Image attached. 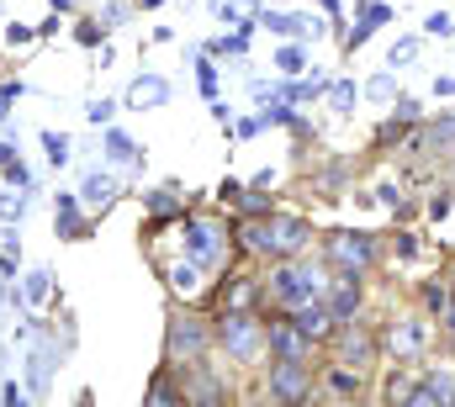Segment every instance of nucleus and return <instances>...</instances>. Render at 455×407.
<instances>
[{"mask_svg":"<svg viewBox=\"0 0 455 407\" xmlns=\"http://www.w3.org/2000/svg\"><path fill=\"white\" fill-rule=\"evenodd\" d=\"M397 254L413 259V254H419V238H413V233H397Z\"/></svg>","mask_w":455,"mask_h":407,"instance_id":"24","label":"nucleus"},{"mask_svg":"<svg viewBox=\"0 0 455 407\" xmlns=\"http://www.w3.org/2000/svg\"><path fill=\"white\" fill-rule=\"evenodd\" d=\"M355 96H360V91H355V80L329 85V101H334V111H339V116H349V111H355Z\"/></svg>","mask_w":455,"mask_h":407,"instance_id":"16","label":"nucleus"},{"mask_svg":"<svg viewBox=\"0 0 455 407\" xmlns=\"http://www.w3.org/2000/svg\"><path fill=\"white\" fill-rule=\"evenodd\" d=\"M329 270L323 265H313V259H302V254H291V259H275V270H270V281H265V291H270V302H281L286 312L302 302H318V297H329Z\"/></svg>","mask_w":455,"mask_h":407,"instance_id":"1","label":"nucleus"},{"mask_svg":"<svg viewBox=\"0 0 455 407\" xmlns=\"http://www.w3.org/2000/svg\"><path fill=\"white\" fill-rule=\"evenodd\" d=\"M281 69L297 75V69H302V48H286V53H281Z\"/></svg>","mask_w":455,"mask_h":407,"instance_id":"23","label":"nucleus"},{"mask_svg":"<svg viewBox=\"0 0 455 407\" xmlns=\"http://www.w3.org/2000/svg\"><path fill=\"white\" fill-rule=\"evenodd\" d=\"M16 101V85H5V91H0V116H5V106Z\"/></svg>","mask_w":455,"mask_h":407,"instance_id":"31","label":"nucleus"},{"mask_svg":"<svg viewBox=\"0 0 455 407\" xmlns=\"http://www.w3.org/2000/svg\"><path fill=\"white\" fill-rule=\"evenodd\" d=\"M291 323L313 339V344H329L334 339V328H339V317L329 312V302L318 297V302H302V307H291Z\"/></svg>","mask_w":455,"mask_h":407,"instance_id":"9","label":"nucleus"},{"mask_svg":"<svg viewBox=\"0 0 455 407\" xmlns=\"http://www.w3.org/2000/svg\"><path fill=\"white\" fill-rule=\"evenodd\" d=\"M392 116H403L408 127H419V122H424V111H419V101H413V96H397V101H392Z\"/></svg>","mask_w":455,"mask_h":407,"instance_id":"18","label":"nucleus"},{"mask_svg":"<svg viewBox=\"0 0 455 407\" xmlns=\"http://www.w3.org/2000/svg\"><path fill=\"white\" fill-rule=\"evenodd\" d=\"M329 387H334L339 397H360V387H365V381H360V371H344L339 360H334V371H329Z\"/></svg>","mask_w":455,"mask_h":407,"instance_id":"14","label":"nucleus"},{"mask_svg":"<svg viewBox=\"0 0 455 407\" xmlns=\"http://www.w3.org/2000/svg\"><path fill=\"white\" fill-rule=\"evenodd\" d=\"M334 355H339V365H355V371H376V360H381V333L371 328V323H339L334 328Z\"/></svg>","mask_w":455,"mask_h":407,"instance_id":"4","label":"nucleus"},{"mask_svg":"<svg viewBox=\"0 0 455 407\" xmlns=\"http://www.w3.org/2000/svg\"><path fill=\"white\" fill-rule=\"evenodd\" d=\"M419 302H424V312H429V317H435V323H440V317H445V312H451V302H455V281H440V286H435V281H429V286H424V291H419Z\"/></svg>","mask_w":455,"mask_h":407,"instance_id":"13","label":"nucleus"},{"mask_svg":"<svg viewBox=\"0 0 455 407\" xmlns=\"http://www.w3.org/2000/svg\"><path fill=\"white\" fill-rule=\"evenodd\" d=\"M455 148V116H440V122H429V127H419V138L408 143V154H451Z\"/></svg>","mask_w":455,"mask_h":407,"instance_id":"10","label":"nucleus"},{"mask_svg":"<svg viewBox=\"0 0 455 407\" xmlns=\"http://www.w3.org/2000/svg\"><path fill=\"white\" fill-rule=\"evenodd\" d=\"M440 328H445V333H451V339H455V302H451V312L440 317Z\"/></svg>","mask_w":455,"mask_h":407,"instance_id":"30","label":"nucleus"},{"mask_svg":"<svg viewBox=\"0 0 455 407\" xmlns=\"http://www.w3.org/2000/svg\"><path fill=\"white\" fill-rule=\"evenodd\" d=\"M186 249H191L196 265H218V227L191 217V222H186Z\"/></svg>","mask_w":455,"mask_h":407,"instance_id":"12","label":"nucleus"},{"mask_svg":"<svg viewBox=\"0 0 455 407\" xmlns=\"http://www.w3.org/2000/svg\"><path fill=\"white\" fill-rule=\"evenodd\" d=\"M85 202L107 206V202H112V180H101V175H91V180H85Z\"/></svg>","mask_w":455,"mask_h":407,"instance_id":"20","label":"nucleus"},{"mask_svg":"<svg viewBox=\"0 0 455 407\" xmlns=\"http://www.w3.org/2000/svg\"><path fill=\"white\" fill-rule=\"evenodd\" d=\"M387 59H392V69H397V64H413V59H419V37H403V43H392V53H387Z\"/></svg>","mask_w":455,"mask_h":407,"instance_id":"19","label":"nucleus"},{"mask_svg":"<svg viewBox=\"0 0 455 407\" xmlns=\"http://www.w3.org/2000/svg\"><path fill=\"white\" fill-rule=\"evenodd\" d=\"M164 96H170V91H164L159 80H148V85H132V101H138V106H143V101H164Z\"/></svg>","mask_w":455,"mask_h":407,"instance_id":"22","label":"nucleus"},{"mask_svg":"<svg viewBox=\"0 0 455 407\" xmlns=\"http://www.w3.org/2000/svg\"><path fill=\"white\" fill-rule=\"evenodd\" d=\"M43 143H48V159H53V164H64V159H69V138H64V132H48Z\"/></svg>","mask_w":455,"mask_h":407,"instance_id":"21","label":"nucleus"},{"mask_svg":"<svg viewBox=\"0 0 455 407\" xmlns=\"http://www.w3.org/2000/svg\"><path fill=\"white\" fill-rule=\"evenodd\" d=\"M148 397H154V403H175V387H170V381H164V376H159V381H154V392H148Z\"/></svg>","mask_w":455,"mask_h":407,"instance_id":"25","label":"nucleus"},{"mask_svg":"<svg viewBox=\"0 0 455 407\" xmlns=\"http://www.w3.org/2000/svg\"><path fill=\"white\" fill-rule=\"evenodd\" d=\"M424 32H429V37H451L455 32L451 11H429V16H424Z\"/></svg>","mask_w":455,"mask_h":407,"instance_id":"17","label":"nucleus"},{"mask_svg":"<svg viewBox=\"0 0 455 407\" xmlns=\"http://www.w3.org/2000/svg\"><path fill=\"white\" fill-rule=\"evenodd\" d=\"M218 339H223V349L233 355V360H254L259 344H265V328H259L243 307H233V312L218 317Z\"/></svg>","mask_w":455,"mask_h":407,"instance_id":"6","label":"nucleus"},{"mask_svg":"<svg viewBox=\"0 0 455 407\" xmlns=\"http://www.w3.org/2000/svg\"><path fill=\"white\" fill-rule=\"evenodd\" d=\"M365 96H371V101H381V106H392V101H397V80L381 69V75H371V80H365Z\"/></svg>","mask_w":455,"mask_h":407,"instance_id":"15","label":"nucleus"},{"mask_svg":"<svg viewBox=\"0 0 455 407\" xmlns=\"http://www.w3.org/2000/svg\"><path fill=\"white\" fill-rule=\"evenodd\" d=\"M323 259H329L334 270H355V275H365V270L381 259V243H376L371 233H355V227H344V233H334V238L323 243Z\"/></svg>","mask_w":455,"mask_h":407,"instance_id":"5","label":"nucleus"},{"mask_svg":"<svg viewBox=\"0 0 455 407\" xmlns=\"http://www.w3.org/2000/svg\"><path fill=\"white\" fill-rule=\"evenodd\" d=\"M112 154H116V159H132V143H127V138H116V132H112Z\"/></svg>","mask_w":455,"mask_h":407,"instance_id":"27","label":"nucleus"},{"mask_svg":"<svg viewBox=\"0 0 455 407\" xmlns=\"http://www.w3.org/2000/svg\"><path fill=\"white\" fill-rule=\"evenodd\" d=\"M265 344H270V355H275V360H313V339H307L291 317L270 323V328H265Z\"/></svg>","mask_w":455,"mask_h":407,"instance_id":"8","label":"nucleus"},{"mask_svg":"<svg viewBox=\"0 0 455 407\" xmlns=\"http://www.w3.org/2000/svg\"><path fill=\"white\" fill-rule=\"evenodd\" d=\"M270 397H275V403H302V397H313V365H307V360H275V365H270Z\"/></svg>","mask_w":455,"mask_h":407,"instance_id":"7","label":"nucleus"},{"mask_svg":"<svg viewBox=\"0 0 455 407\" xmlns=\"http://www.w3.org/2000/svg\"><path fill=\"white\" fill-rule=\"evenodd\" d=\"M180 349H186V360L196 365V360L207 355V328L191 323V317H186V323H170V355H180Z\"/></svg>","mask_w":455,"mask_h":407,"instance_id":"11","label":"nucleus"},{"mask_svg":"<svg viewBox=\"0 0 455 407\" xmlns=\"http://www.w3.org/2000/svg\"><path fill=\"white\" fill-rule=\"evenodd\" d=\"M455 206V196L451 191H440V196H435V202H429V217H445V211H451Z\"/></svg>","mask_w":455,"mask_h":407,"instance_id":"26","label":"nucleus"},{"mask_svg":"<svg viewBox=\"0 0 455 407\" xmlns=\"http://www.w3.org/2000/svg\"><path fill=\"white\" fill-rule=\"evenodd\" d=\"M435 333H440V323L429 312H403L381 328V355H392L397 365H413L435 349Z\"/></svg>","mask_w":455,"mask_h":407,"instance_id":"3","label":"nucleus"},{"mask_svg":"<svg viewBox=\"0 0 455 407\" xmlns=\"http://www.w3.org/2000/svg\"><path fill=\"white\" fill-rule=\"evenodd\" d=\"M435 96H455V75H445V80H435Z\"/></svg>","mask_w":455,"mask_h":407,"instance_id":"29","label":"nucleus"},{"mask_svg":"<svg viewBox=\"0 0 455 407\" xmlns=\"http://www.w3.org/2000/svg\"><path fill=\"white\" fill-rule=\"evenodd\" d=\"M21 211V196H0V217H16Z\"/></svg>","mask_w":455,"mask_h":407,"instance_id":"28","label":"nucleus"},{"mask_svg":"<svg viewBox=\"0 0 455 407\" xmlns=\"http://www.w3.org/2000/svg\"><path fill=\"white\" fill-rule=\"evenodd\" d=\"M451 281H455V265H451Z\"/></svg>","mask_w":455,"mask_h":407,"instance_id":"32","label":"nucleus"},{"mask_svg":"<svg viewBox=\"0 0 455 407\" xmlns=\"http://www.w3.org/2000/svg\"><path fill=\"white\" fill-rule=\"evenodd\" d=\"M313 238V227L302 217H281V211H265L254 222H243V249L249 254H270V259H291L302 254Z\"/></svg>","mask_w":455,"mask_h":407,"instance_id":"2","label":"nucleus"}]
</instances>
